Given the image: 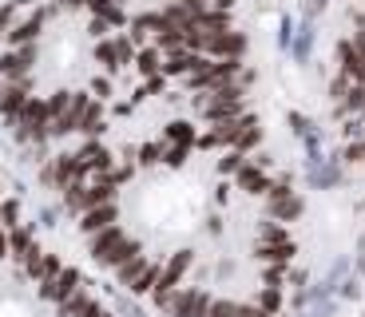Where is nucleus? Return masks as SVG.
I'll list each match as a JSON object with an SVG mask.
<instances>
[{
  "mask_svg": "<svg viewBox=\"0 0 365 317\" xmlns=\"http://www.w3.org/2000/svg\"><path fill=\"white\" fill-rule=\"evenodd\" d=\"M9 254V238H4V227H0V258Z\"/></svg>",
  "mask_w": 365,
  "mask_h": 317,
  "instance_id": "7c9ffc66",
  "label": "nucleus"
},
{
  "mask_svg": "<svg viewBox=\"0 0 365 317\" xmlns=\"http://www.w3.org/2000/svg\"><path fill=\"white\" fill-rule=\"evenodd\" d=\"M155 281H159V266H151V262H147L143 270H139V278L131 281L128 290H131V293H151V290H155Z\"/></svg>",
  "mask_w": 365,
  "mask_h": 317,
  "instance_id": "aec40b11",
  "label": "nucleus"
},
{
  "mask_svg": "<svg viewBox=\"0 0 365 317\" xmlns=\"http://www.w3.org/2000/svg\"><path fill=\"white\" fill-rule=\"evenodd\" d=\"M346 159L349 163H365V139H354V143L346 147Z\"/></svg>",
  "mask_w": 365,
  "mask_h": 317,
  "instance_id": "bb28decb",
  "label": "nucleus"
},
{
  "mask_svg": "<svg viewBox=\"0 0 365 317\" xmlns=\"http://www.w3.org/2000/svg\"><path fill=\"white\" fill-rule=\"evenodd\" d=\"M16 218H20V207L16 202H0V222H4V227H16Z\"/></svg>",
  "mask_w": 365,
  "mask_h": 317,
  "instance_id": "a878e982",
  "label": "nucleus"
},
{
  "mask_svg": "<svg viewBox=\"0 0 365 317\" xmlns=\"http://www.w3.org/2000/svg\"><path fill=\"white\" fill-rule=\"evenodd\" d=\"M266 207H270V214L278 218V222H294V218H302V210H306V202H302V194H294L290 182L270 179V190H266Z\"/></svg>",
  "mask_w": 365,
  "mask_h": 317,
  "instance_id": "f257e3e1",
  "label": "nucleus"
},
{
  "mask_svg": "<svg viewBox=\"0 0 365 317\" xmlns=\"http://www.w3.org/2000/svg\"><path fill=\"white\" fill-rule=\"evenodd\" d=\"M52 119V108L48 100H28L24 111H20V127H24V135H44V123Z\"/></svg>",
  "mask_w": 365,
  "mask_h": 317,
  "instance_id": "423d86ee",
  "label": "nucleus"
},
{
  "mask_svg": "<svg viewBox=\"0 0 365 317\" xmlns=\"http://www.w3.org/2000/svg\"><path fill=\"white\" fill-rule=\"evenodd\" d=\"M9 250H20V254H28V250H32V234H28L24 227H16V230H12V238H9Z\"/></svg>",
  "mask_w": 365,
  "mask_h": 317,
  "instance_id": "393cba45",
  "label": "nucleus"
},
{
  "mask_svg": "<svg viewBox=\"0 0 365 317\" xmlns=\"http://www.w3.org/2000/svg\"><path fill=\"white\" fill-rule=\"evenodd\" d=\"M80 175H88V171H83V163H80V155H60V159H56V163L44 171V179L68 187V182H76Z\"/></svg>",
  "mask_w": 365,
  "mask_h": 317,
  "instance_id": "1a4fd4ad",
  "label": "nucleus"
},
{
  "mask_svg": "<svg viewBox=\"0 0 365 317\" xmlns=\"http://www.w3.org/2000/svg\"><path fill=\"white\" fill-rule=\"evenodd\" d=\"M36 36H40V16L24 20V24H16V28L9 32V40H12V44H32Z\"/></svg>",
  "mask_w": 365,
  "mask_h": 317,
  "instance_id": "a211bd4d",
  "label": "nucleus"
},
{
  "mask_svg": "<svg viewBox=\"0 0 365 317\" xmlns=\"http://www.w3.org/2000/svg\"><path fill=\"white\" fill-rule=\"evenodd\" d=\"M103 127V111H100V103H88L83 108V115H80V123H76V131H88V135H96Z\"/></svg>",
  "mask_w": 365,
  "mask_h": 317,
  "instance_id": "6ab92c4d",
  "label": "nucleus"
},
{
  "mask_svg": "<svg viewBox=\"0 0 365 317\" xmlns=\"http://www.w3.org/2000/svg\"><path fill=\"white\" fill-rule=\"evenodd\" d=\"M207 317H242V306L238 301H210Z\"/></svg>",
  "mask_w": 365,
  "mask_h": 317,
  "instance_id": "b1692460",
  "label": "nucleus"
},
{
  "mask_svg": "<svg viewBox=\"0 0 365 317\" xmlns=\"http://www.w3.org/2000/svg\"><path fill=\"white\" fill-rule=\"evenodd\" d=\"M258 143H262V127H258V119H255V115H242V123H238V135H235V143H230V147L247 155V151H255Z\"/></svg>",
  "mask_w": 365,
  "mask_h": 317,
  "instance_id": "f8f14e48",
  "label": "nucleus"
},
{
  "mask_svg": "<svg viewBox=\"0 0 365 317\" xmlns=\"http://www.w3.org/2000/svg\"><path fill=\"white\" fill-rule=\"evenodd\" d=\"M80 163H83V171H111V151H103L100 143H91L80 151Z\"/></svg>",
  "mask_w": 365,
  "mask_h": 317,
  "instance_id": "2eb2a0df",
  "label": "nucleus"
},
{
  "mask_svg": "<svg viewBox=\"0 0 365 317\" xmlns=\"http://www.w3.org/2000/svg\"><path fill=\"white\" fill-rule=\"evenodd\" d=\"M32 60H36V48H32V44H20V52H9L4 60H0V72H4V80L24 83V76H28V68H32Z\"/></svg>",
  "mask_w": 365,
  "mask_h": 317,
  "instance_id": "20e7f679",
  "label": "nucleus"
},
{
  "mask_svg": "<svg viewBox=\"0 0 365 317\" xmlns=\"http://www.w3.org/2000/svg\"><path fill=\"white\" fill-rule=\"evenodd\" d=\"M282 242H290V230H286L278 218L258 227V246H282Z\"/></svg>",
  "mask_w": 365,
  "mask_h": 317,
  "instance_id": "dca6fc26",
  "label": "nucleus"
},
{
  "mask_svg": "<svg viewBox=\"0 0 365 317\" xmlns=\"http://www.w3.org/2000/svg\"><path fill=\"white\" fill-rule=\"evenodd\" d=\"M255 306H262L266 313H278V309H282V286H266V290H258Z\"/></svg>",
  "mask_w": 365,
  "mask_h": 317,
  "instance_id": "4be33fe9",
  "label": "nucleus"
},
{
  "mask_svg": "<svg viewBox=\"0 0 365 317\" xmlns=\"http://www.w3.org/2000/svg\"><path fill=\"white\" fill-rule=\"evenodd\" d=\"M202 52L219 56V60H242V56H247V36H242V32H230V28H222V32H207Z\"/></svg>",
  "mask_w": 365,
  "mask_h": 317,
  "instance_id": "f03ea898",
  "label": "nucleus"
},
{
  "mask_svg": "<svg viewBox=\"0 0 365 317\" xmlns=\"http://www.w3.org/2000/svg\"><path fill=\"white\" fill-rule=\"evenodd\" d=\"M210 313V298L202 290H182L171 306V317H207Z\"/></svg>",
  "mask_w": 365,
  "mask_h": 317,
  "instance_id": "39448f33",
  "label": "nucleus"
},
{
  "mask_svg": "<svg viewBox=\"0 0 365 317\" xmlns=\"http://www.w3.org/2000/svg\"><path fill=\"white\" fill-rule=\"evenodd\" d=\"M167 139H171L179 151H187V147H195V127L191 123H171L167 127Z\"/></svg>",
  "mask_w": 365,
  "mask_h": 317,
  "instance_id": "412c9836",
  "label": "nucleus"
},
{
  "mask_svg": "<svg viewBox=\"0 0 365 317\" xmlns=\"http://www.w3.org/2000/svg\"><path fill=\"white\" fill-rule=\"evenodd\" d=\"M247 163V159H242V151H235V147H230V155H222L219 159V175H238V167Z\"/></svg>",
  "mask_w": 365,
  "mask_h": 317,
  "instance_id": "5701e85b",
  "label": "nucleus"
},
{
  "mask_svg": "<svg viewBox=\"0 0 365 317\" xmlns=\"http://www.w3.org/2000/svg\"><path fill=\"white\" fill-rule=\"evenodd\" d=\"M60 309H64V317H108L100 309V301L83 298V293H68V298L60 301Z\"/></svg>",
  "mask_w": 365,
  "mask_h": 317,
  "instance_id": "ddd939ff",
  "label": "nucleus"
},
{
  "mask_svg": "<svg viewBox=\"0 0 365 317\" xmlns=\"http://www.w3.org/2000/svg\"><path fill=\"white\" fill-rule=\"evenodd\" d=\"M235 179H238V187L247 190V194H262L266 199V190H270V175H266L262 163H242Z\"/></svg>",
  "mask_w": 365,
  "mask_h": 317,
  "instance_id": "9d476101",
  "label": "nucleus"
},
{
  "mask_svg": "<svg viewBox=\"0 0 365 317\" xmlns=\"http://www.w3.org/2000/svg\"><path fill=\"white\" fill-rule=\"evenodd\" d=\"M24 83H9V88H0V111L12 119H20V111H24Z\"/></svg>",
  "mask_w": 365,
  "mask_h": 317,
  "instance_id": "4468645a",
  "label": "nucleus"
},
{
  "mask_svg": "<svg viewBox=\"0 0 365 317\" xmlns=\"http://www.w3.org/2000/svg\"><path fill=\"white\" fill-rule=\"evenodd\" d=\"M115 218H119L115 199H111V202H100V207H91V210H83V214H80V230H83V234H96V230L111 227Z\"/></svg>",
  "mask_w": 365,
  "mask_h": 317,
  "instance_id": "6e6552de",
  "label": "nucleus"
},
{
  "mask_svg": "<svg viewBox=\"0 0 365 317\" xmlns=\"http://www.w3.org/2000/svg\"><path fill=\"white\" fill-rule=\"evenodd\" d=\"M24 270L32 274V278H36V281H52L56 274L64 270V266H60V258H56V254H40V250H28V254H24Z\"/></svg>",
  "mask_w": 365,
  "mask_h": 317,
  "instance_id": "0eeeda50",
  "label": "nucleus"
},
{
  "mask_svg": "<svg viewBox=\"0 0 365 317\" xmlns=\"http://www.w3.org/2000/svg\"><path fill=\"white\" fill-rule=\"evenodd\" d=\"M242 317H278V313H266L262 306H242Z\"/></svg>",
  "mask_w": 365,
  "mask_h": 317,
  "instance_id": "c85d7f7f",
  "label": "nucleus"
},
{
  "mask_svg": "<svg viewBox=\"0 0 365 317\" xmlns=\"http://www.w3.org/2000/svg\"><path fill=\"white\" fill-rule=\"evenodd\" d=\"M9 20H12V12H9V9H0V32L9 28Z\"/></svg>",
  "mask_w": 365,
  "mask_h": 317,
  "instance_id": "c756f323",
  "label": "nucleus"
},
{
  "mask_svg": "<svg viewBox=\"0 0 365 317\" xmlns=\"http://www.w3.org/2000/svg\"><path fill=\"white\" fill-rule=\"evenodd\" d=\"M139 72H147V76L159 72V56L155 52H143V56H139Z\"/></svg>",
  "mask_w": 365,
  "mask_h": 317,
  "instance_id": "cd10ccee",
  "label": "nucleus"
},
{
  "mask_svg": "<svg viewBox=\"0 0 365 317\" xmlns=\"http://www.w3.org/2000/svg\"><path fill=\"white\" fill-rule=\"evenodd\" d=\"M258 258H262V262H282V266H290L294 242H282V246H258Z\"/></svg>",
  "mask_w": 365,
  "mask_h": 317,
  "instance_id": "f3484780",
  "label": "nucleus"
},
{
  "mask_svg": "<svg viewBox=\"0 0 365 317\" xmlns=\"http://www.w3.org/2000/svg\"><path fill=\"white\" fill-rule=\"evenodd\" d=\"M91 238V258H96V262L100 266H111V254L119 250V242H123V230L115 227V222H111V227H103V230H96V234H88Z\"/></svg>",
  "mask_w": 365,
  "mask_h": 317,
  "instance_id": "7ed1b4c3",
  "label": "nucleus"
},
{
  "mask_svg": "<svg viewBox=\"0 0 365 317\" xmlns=\"http://www.w3.org/2000/svg\"><path fill=\"white\" fill-rule=\"evenodd\" d=\"M191 270V250H179L171 258V262L163 266V270H159V281H155V290H175V286H179L182 281V274Z\"/></svg>",
  "mask_w": 365,
  "mask_h": 317,
  "instance_id": "9b49d317",
  "label": "nucleus"
}]
</instances>
